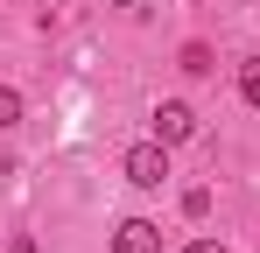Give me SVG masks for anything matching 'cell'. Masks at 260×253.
<instances>
[{
  "label": "cell",
  "instance_id": "cell-5",
  "mask_svg": "<svg viewBox=\"0 0 260 253\" xmlns=\"http://www.w3.org/2000/svg\"><path fill=\"white\" fill-rule=\"evenodd\" d=\"M239 99H246V106H260V56H246V64H239Z\"/></svg>",
  "mask_w": 260,
  "mask_h": 253
},
{
  "label": "cell",
  "instance_id": "cell-4",
  "mask_svg": "<svg viewBox=\"0 0 260 253\" xmlns=\"http://www.w3.org/2000/svg\"><path fill=\"white\" fill-rule=\"evenodd\" d=\"M176 64H183L190 78H204V71H211V42H183V56H176Z\"/></svg>",
  "mask_w": 260,
  "mask_h": 253
},
{
  "label": "cell",
  "instance_id": "cell-8",
  "mask_svg": "<svg viewBox=\"0 0 260 253\" xmlns=\"http://www.w3.org/2000/svg\"><path fill=\"white\" fill-rule=\"evenodd\" d=\"M183 253H225V246H218V239H190Z\"/></svg>",
  "mask_w": 260,
  "mask_h": 253
},
{
  "label": "cell",
  "instance_id": "cell-6",
  "mask_svg": "<svg viewBox=\"0 0 260 253\" xmlns=\"http://www.w3.org/2000/svg\"><path fill=\"white\" fill-rule=\"evenodd\" d=\"M0 126H21V91L0 84Z\"/></svg>",
  "mask_w": 260,
  "mask_h": 253
},
{
  "label": "cell",
  "instance_id": "cell-2",
  "mask_svg": "<svg viewBox=\"0 0 260 253\" xmlns=\"http://www.w3.org/2000/svg\"><path fill=\"white\" fill-rule=\"evenodd\" d=\"M113 253H162V225H155V218H120Z\"/></svg>",
  "mask_w": 260,
  "mask_h": 253
},
{
  "label": "cell",
  "instance_id": "cell-7",
  "mask_svg": "<svg viewBox=\"0 0 260 253\" xmlns=\"http://www.w3.org/2000/svg\"><path fill=\"white\" fill-rule=\"evenodd\" d=\"M183 211H190V218H204V211H211V190H204V183H197V190H183Z\"/></svg>",
  "mask_w": 260,
  "mask_h": 253
},
{
  "label": "cell",
  "instance_id": "cell-9",
  "mask_svg": "<svg viewBox=\"0 0 260 253\" xmlns=\"http://www.w3.org/2000/svg\"><path fill=\"white\" fill-rule=\"evenodd\" d=\"M14 253H36V239H28V232H21V239H14Z\"/></svg>",
  "mask_w": 260,
  "mask_h": 253
},
{
  "label": "cell",
  "instance_id": "cell-10",
  "mask_svg": "<svg viewBox=\"0 0 260 253\" xmlns=\"http://www.w3.org/2000/svg\"><path fill=\"white\" fill-rule=\"evenodd\" d=\"M113 7H134V0H113Z\"/></svg>",
  "mask_w": 260,
  "mask_h": 253
},
{
  "label": "cell",
  "instance_id": "cell-3",
  "mask_svg": "<svg viewBox=\"0 0 260 253\" xmlns=\"http://www.w3.org/2000/svg\"><path fill=\"white\" fill-rule=\"evenodd\" d=\"M190 134H197V113H190V106H183V99H162V106H155V141H190Z\"/></svg>",
  "mask_w": 260,
  "mask_h": 253
},
{
  "label": "cell",
  "instance_id": "cell-1",
  "mask_svg": "<svg viewBox=\"0 0 260 253\" xmlns=\"http://www.w3.org/2000/svg\"><path fill=\"white\" fill-rule=\"evenodd\" d=\"M127 183L134 190H162L169 183V141H141V148H127Z\"/></svg>",
  "mask_w": 260,
  "mask_h": 253
}]
</instances>
